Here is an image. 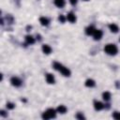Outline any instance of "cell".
I'll return each instance as SVG.
<instances>
[{
    "instance_id": "18",
    "label": "cell",
    "mask_w": 120,
    "mask_h": 120,
    "mask_svg": "<svg viewBox=\"0 0 120 120\" xmlns=\"http://www.w3.org/2000/svg\"><path fill=\"white\" fill-rule=\"evenodd\" d=\"M58 20H59V22H60L64 23V22H65V21L67 20V17H65L64 15H59V17H58Z\"/></svg>"
},
{
    "instance_id": "13",
    "label": "cell",
    "mask_w": 120,
    "mask_h": 120,
    "mask_svg": "<svg viewBox=\"0 0 120 120\" xmlns=\"http://www.w3.org/2000/svg\"><path fill=\"white\" fill-rule=\"evenodd\" d=\"M25 42H26V44H28V45L34 44V43H35V38H34L32 36L27 35V36L25 37Z\"/></svg>"
},
{
    "instance_id": "14",
    "label": "cell",
    "mask_w": 120,
    "mask_h": 120,
    "mask_svg": "<svg viewBox=\"0 0 120 120\" xmlns=\"http://www.w3.org/2000/svg\"><path fill=\"white\" fill-rule=\"evenodd\" d=\"M85 86H87V87H94L95 85H96V82H95V81L94 80H92V79H87L86 81H85Z\"/></svg>"
},
{
    "instance_id": "20",
    "label": "cell",
    "mask_w": 120,
    "mask_h": 120,
    "mask_svg": "<svg viewBox=\"0 0 120 120\" xmlns=\"http://www.w3.org/2000/svg\"><path fill=\"white\" fill-rule=\"evenodd\" d=\"M112 117H113L114 119L120 120V112H115L112 114Z\"/></svg>"
},
{
    "instance_id": "23",
    "label": "cell",
    "mask_w": 120,
    "mask_h": 120,
    "mask_svg": "<svg viewBox=\"0 0 120 120\" xmlns=\"http://www.w3.org/2000/svg\"><path fill=\"white\" fill-rule=\"evenodd\" d=\"M0 114H1L2 116H6V115H7V114H6V112H5V111H3V110L0 112Z\"/></svg>"
},
{
    "instance_id": "4",
    "label": "cell",
    "mask_w": 120,
    "mask_h": 120,
    "mask_svg": "<svg viewBox=\"0 0 120 120\" xmlns=\"http://www.w3.org/2000/svg\"><path fill=\"white\" fill-rule=\"evenodd\" d=\"M10 82H11V84H12L13 86H15V87H19V86L22 85V81H21V79L18 78V77H15V76L10 79Z\"/></svg>"
},
{
    "instance_id": "21",
    "label": "cell",
    "mask_w": 120,
    "mask_h": 120,
    "mask_svg": "<svg viewBox=\"0 0 120 120\" xmlns=\"http://www.w3.org/2000/svg\"><path fill=\"white\" fill-rule=\"evenodd\" d=\"M14 107H15V105H14L13 103H11V102H8V103H7V108H8V109L12 110V109H14Z\"/></svg>"
},
{
    "instance_id": "2",
    "label": "cell",
    "mask_w": 120,
    "mask_h": 120,
    "mask_svg": "<svg viewBox=\"0 0 120 120\" xmlns=\"http://www.w3.org/2000/svg\"><path fill=\"white\" fill-rule=\"evenodd\" d=\"M117 47L112 43H109L104 47V52L109 55H115L117 53Z\"/></svg>"
},
{
    "instance_id": "24",
    "label": "cell",
    "mask_w": 120,
    "mask_h": 120,
    "mask_svg": "<svg viewBox=\"0 0 120 120\" xmlns=\"http://www.w3.org/2000/svg\"><path fill=\"white\" fill-rule=\"evenodd\" d=\"M83 1H89V0H83Z\"/></svg>"
},
{
    "instance_id": "8",
    "label": "cell",
    "mask_w": 120,
    "mask_h": 120,
    "mask_svg": "<svg viewBox=\"0 0 120 120\" xmlns=\"http://www.w3.org/2000/svg\"><path fill=\"white\" fill-rule=\"evenodd\" d=\"M67 20H68L69 22L74 23V22H76V16H75V14H74L73 12L68 13V15H67Z\"/></svg>"
},
{
    "instance_id": "6",
    "label": "cell",
    "mask_w": 120,
    "mask_h": 120,
    "mask_svg": "<svg viewBox=\"0 0 120 120\" xmlns=\"http://www.w3.org/2000/svg\"><path fill=\"white\" fill-rule=\"evenodd\" d=\"M104 107H105V106H104V104H103L102 102H100V101H98V100H95V101H94V108H95L96 111H100V110H102Z\"/></svg>"
},
{
    "instance_id": "12",
    "label": "cell",
    "mask_w": 120,
    "mask_h": 120,
    "mask_svg": "<svg viewBox=\"0 0 120 120\" xmlns=\"http://www.w3.org/2000/svg\"><path fill=\"white\" fill-rule=\"evenodd\" d=\"M109 29H110L111 32H112V33H117L118 30H119L118 26H117L115 23H110V24H109Z\"/></svg>"
},
{
    "instance_id": "19",
    "label": "cell",
    "mask_w": 120,
    "mask_h": 120,
    "mask_svg": "<svg viewBox=\"0 0 120 120\" xmlns=\"http://www.w3.org/2000/svg\"><path fill=\"white\" fill-rule=\"evenodd\" d=\"M76 118L77 119H80V120H82V119H85V117H84V115L82 113V112H78L77 114H76Z\"/></svg>"
},
{
    "instance_id": "10",
    "label": "cell",
    "mask_w": 120,
    "mask_h": 120,
    "mask_svg": "<svg viewBox=\"0 0 120 120\" xmlns=\"http://www.w3.org/2000/svg\"><path fill=\"white\" fill-rule=\"evenodd\" d=\"M95 30H96V28L93 25H89V26H87L85 28V34L88 35V36H91V35H93V33L95 32Z\"/></svg>"
},
{
    "instance_id": "7",
    "label": "cell",
    "mask_w": 120,
    "mask_h": 120,
    "mask_svg": "<svg viewBox=\"0 0 120 120\" xmlns=\"http://www.w3.org/2000/svg\"><path fill=\"white\" fill-rule=\"evenodd\" d=\"M46 81H47L48 83H50V84H53V83L55 82L54 76H53L52 74H51V73L46 74Z\"/></svg>"
},
{
    "instance_id": "9",
    "label": "cell",
    "mask_w": 120,
    "mask_h": 120,
    "mask_svg": "<svg viewBox=\"0 0 120 120\" xmlns=\"http://www.w3.org/2000/svg\"><path fill=\"white\" fill-rule=\"evenodd\" d=\"M39 22H40L41 25L47 26V25H49V23H50V20H49L47 17H40V18H39Z\"/></svg>"
},
{
    "instance_id": "22",
    "label": "cell",
    "mask_w": 120,
    "mask_h": 120,
    "mask_svg": "<svg viewBox=\"0 0 120 120\" xmlns=\"http://www.w3.org/2000/svg\"><path fill=\"white\" fill-rule=\"evenodd\" d=\"M69 3H70L72 6H75V5L78 3V0H69Z\"/></svg>"
},
{
    "instance_id": "1",
    "label": "cell",
    "mask_w": 120,
    "mask_h": 120,
    "mask_svg": "<svg viewBox=\"0 0 120 120\" xmlns=\"http://www.w3.org/2000/svg\"><path fill=\"white\" fill-rule=\"evenodd\" d=\"M53 68L54 69H56V70H58L62 75H64L65 77H69L70 76V74H71V72H70V70L68 68H66L65 66H63L61 63H59V62H53Z\"/></svg>"
},
{
    "instance_id": "11",
    "label": "cell",
    "mask_w": 120,
    "mask_h": 120,
    "mask_svg": "<svg viewBox=\"0 0 120 120\" xmlns=\"http://www.w3.org/2000/svg\"><path fill=\"white\" fill-rule=\"evenodd\" d=\"M42 52H43L45 54H50V53L52 52V48H51L49 45L44 44V45H42Z\"/></svg>"
},
{
    "instance_id": "5",
    "label": "cell",
    "mask_w": 120,
    "mask_h": 120,
    "mask_svg": "<svg viewBox=\"0 0 120 120\" xmlns=\"http://www.w3.org/2000/svg\"><path fill=\"white\" fill-rule=\"evenodd\" d=\"M102 35H103V33H102L101 30H99V29H96L92 36H93V38H94L95 40H99V39L102 38Z\"/></svg>"
},
{
    "instance_id": "17",
    "label": "cell",
    "mask_w": 120,
    "mask_h": 120,
    "mask_svg": "<svg viewBox=\"0 0 120 120\" xmlns=\"http://www.w3.org/2000/svg\"><path fill=\"white\" fill-rule=\"evenodd\" d=\"M54 5L57 8H63L65 6V0H54Z\"/></svg>"
},
{
    "instance_id": "16",
    "label": "cell",
    "mask_w": 120,
    "mask_h": 120,
    "mask_svg": "<svg viewBox=\"0 0 120 120\" xmlns=\"http://www.w3.org/2000/svg\"><path fill=\"white\" fill-rule=\"evenodd\" d=\"M102 98L105 100V101H109L111 99V93L110 92H103L102 93Z\"/></svg>"
},
{
    "instance_id": "3",
    "label": "cell",
    "mask_w": 120,
    "mask_h": 120,
    "mask_svg": "<svg viewBox=\"0 0 120 120\" xmlns=\"http://www.w3.org/2000/svg\"><path fill=\"white\" fill-rule=\"evenodd\" d=\"M56 112H56L54 109L50 108V109H48L47 111H45V112L42 113L41 117H42L43 119H45V120H48V119H51V118H55Z\"/></svg>"
},
{
    "instance_id": "15",
    "label": "cell",
    "mask_w": 120,
    "mask_h": 120,
    "mask_svg": "<svg viewBox=\"0 0 120 120\" xmlns=\"http://www.w3.org/2000/svg\"><path fill=\"white\" fill-rule=\"evenodd\" d=\"M56 112H59V113H65L67 112V107L64 106V105H59L56 109Z\"/></svg>"
}]
</instances>
